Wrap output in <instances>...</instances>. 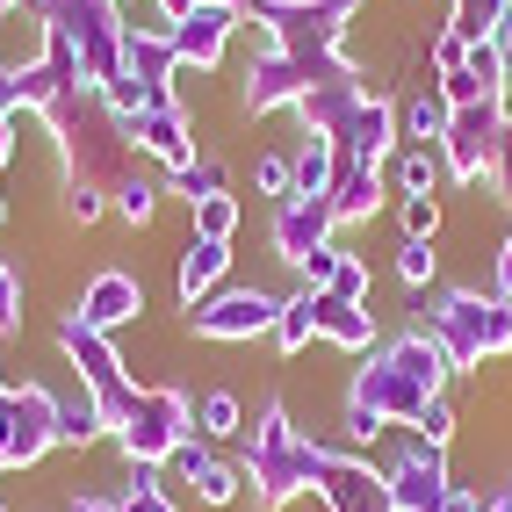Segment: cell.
Here are the masks:
<instances>
[{
    "label": "cell",
    "instance_id": "23",
    "mask_svg": "<svg viewBox=\"0 0 512 512\" xmlns=\"http://www.w3.org/2000/svg\"><path fill=\"white\" fill-rule=\"evenodd\" d=\"M397 123H404V138H412V145H440V138H448V123H455V109H448V94H440V87H419L397 109Z\"/></svg>",
    "mask_w": 512,
    "mask_h": 512
},
{
    "label": "cell",
    "instance_id": "9",
    "mask_svg": "<svg viewBox=\"0 0 512 512\" xmlns=\"http://www.w3.org/2000/svg\"><path fill=\"white\" fill-rule=\"evenodd\" d=\"M58 448V390L0 375V469H37Z\"/></svg>",
    "mask_w": 512,
    "mask_h": 512
},
{
    "label": "cell",
    "instance_id": "51",
    "mask_svg": "<svg viewBox=\"0 0 512 512\" xmlns=\"http://www.w3.org/2000/svg\"><path fill=\"white\" fill-rule=\"evenodd\" d=\"M15 8H22V0H0V15H15Z\"/></svg>",
    "mask_w": 512,
    "mask_h": 512
},
{
    "label": "cell",
    "instance_id": "25",
    "mask_svg": "<svg viewBox=\"0 0 512 512\" xmlns=\"http://www.w3.org/2000/svg\"><path fill=\"white\" fill-rule=\"evenodd\" d=\"M101 433H109V419H101V404L87 390L58 397V448H87V440H101Z\"/></svg>",
    "mask_w": 512,
    "mask_h": 512
},
{
    "label": "cell",
    "instance_id": "37",
    "mask_svg": "<svg viewBox=\"0 0 512 512\" xmlns=\"http://www.w3.org/2000/svg\"><path fill=\"white\" fill-rule=\"evenodd\" d=\"M332 296H347V303H368V260L361 253H339V267H332V282H325Z\"/></svg>",
    "mask_w": 512,
    "mask_h": 512
},
{
    "label": "cell",
    "instance_id": "53",
    "mask_svg": "<svg viewBox=\"0 0 512 512\" xmlns=\"http://www.w3.org/2000/svg\"><path fill=\"white\" fill-rule=\"evenodd\" d=\"M116 8H130V0H116Z\"/></svg>",
    "mask_w": 512,
    "mask_h": 512
},
{
    "label": "cell",
    "instance_id": "49",
    "mask_svg": "<svg viewBox=\"0 0 512 512\" xmlns=\"http://www.w3.org/2000/svg\"><path fill=\"white\" fill-rule=\"evenodd\" d=\"M73 512H116V498H73Z\"/></svg>",
    "mask_w": 512,
    "mask_h": 512
},
{
    "label": "cell",
    "instance_id": "8",
    "mask_svg": "<svg viewBox=\"0 0 512 512\" xmlns=\"http://www.w3.org/2000/svg\"><path fill=\"white\" fill-rule=\"evenodd\" d=\"M44 22L73 44V58H80V73H87L94 94L116 87V73H123V8L116 0H51Z\"/></svg>",
    "mask_w": 512,
    "mask_h": 512
},
{
    "label": "cell",
    "instance_id": "24",
    "mask_svg": "<svg viewBox=\"0 0 512 512\" xmlns=\"http://www.w3.org/2000/svg\"><path fill=\"white\" fill-rule=\"evenodd\" d=\"M505 22H512L505 0H448V29H455L462 44H491Z\"/></svg>",
    "mask_w": 512,
    "mask_h": 512
},
{
    "label": "cell",
    "instance_id": "26",
    "mask_svg": "<svg viewBox=\"0 0 512 512\" xmlns=\"http://www.w3.org/2000/svg\"><path fill=\"white\" fill-rule=\"evenodd\" d=\"M174 195L188 202H210V195H231V174H224V159H210V152H195L188 166H174Z\"/></svg>",
    "mask_w": 512,
    "mask_h": 512
},
{
    "label": "cell",
    "instance_id": "14",
    "mask_svg": "<svg viewBox=\"0 0 512 512\" xmlns=\"http://www.w3.org/2000/svg\"><path fill=\"white\" fill-rule=\"evenodd\" d=\"M332 231H339L332 195H282L275 202V260L282 267H303L318 246H332Z\"/></svg>",
    "mask_w": 512,
    "mask_h": 512
},
{
    "label": "cell",
    "instance_id": "50",
    "mask_svg": "<svg viewBox=\"0 0 512 512\" xmlns=\"http://www.w3.org/2000/svg\"><path fill=\"white\" fill-rule=\"evenodd\" d=\"M498 51H505V73H512V22L498 29Z\"/></svg>",
    "mask_w": 512,
    "mask_h": 512
},
{
    "label": "cell",
    "instance_id": "42",
    "mask_svg": "<svg viewBox=\"0 0 512 512\" xmlns=\"http://www.w3.org/2000/svg\"><path fill=\"white\" fill-rule=\"evenodd\" d=\"M101 210H109V195H101V188H73V181H65V217H73V224H94Z\"/></svg>",
    "mask_w": 512,
    "mask_h": 512
},
{
    "label": "cell",
    "instance_id": "33",
    "mask_svg": "<svg viewBox=\"0 0 512 512\" xmlns=\"http://www.w3.org/2000/svg\"><path fill=\"white\" fill-rule=\"evenodd\" d=\"M116 512H181V505H174V491L159 484V469H138V476H130V491L116 498Z\"/></svg>",
    "mask_w": 512,
    "mask_h": 512
},
{
    "label": "cell",
    "instance_id": "43",
    "mask_svg": "<svg viewBox=\"0 0 512 512\" xmlns=\"http://www.w3.org/2000/svg\"><path fill=\"white\" fill-rule=\"evenodd\" d=\"M332 267H339V246H318L311 260L296 267V275H303V289H325V282H332Z\"/></svg>",
    "mask_w": 512,
    "mask_h": 512
},
{
    "label": "cell",
    "instance_id": "35",
    "mask_svg": "<svg viewBox=\"0 0 512 512\" xmlns=\"http://www.w3.org/2000/svg\"><path fill=\"white\" fill-rule=\"evenodd\" d=\"M253 188H260V195H275V202H282V195H296V159L260 152V159H253Z\"/></svg>",
    "mask_w": 512,
    "mask_h": 512
},
{
    "label": "cell",
    "instance_id": "38",
    "mask_svg": "<svg viewBox=\"0 0 512 512\" xmlns=\"http://www.w3.org/2000/svg\"><path fill=\"white\" fill-rule=\"evenodd\" d=\"M412 440H426V448H448V440H455V404H448V397L426 404V419L412 426Z\"/></svg>",
    "mask_w": 512,
    "mask_h": 512
},
{
    "label": "cell",
    "instance_id": "44",
    "mask_svg": "<svg viewBox=\"0 0 512 512\" xmlns=\"http://www.w3.org/2000/svg\"><path fill=\"white\" fill-rule=\"evenodd\" d=\"M491 188L512 202V123H505V138H498V159H491Z\"/></svg>",
    "mask_w": 512,
    "mask_h": 512
},
{
    "label": "cell",
    "instance_id": "18",
    "mask_svg": "<svg viewBox=\"0 0 512 512\" xmlns=\"http://www.w3.org/2000/svg\"><path fill=\"white\" fill-rule=\"evenodd\" d=\"M130 145H138V159L174 174V166L195 159V123H188V109H145V116H130Z\"/></svg>",
    "mask_w": 512,
    "mask_h": 512
},
{
    "label": "cell",
    "instance_id": "27",
    "mask_svg": "<svg viewBox=\"0 0 512 512\" xmlns=\"http://www.w3.org/2000/svg\"><path fill=\"white\" fill-rule=\"evenodd\" d=\"M195 433H202V440H238V433H246V404H238L231 390L195 397Z\"/></svg>",
    "mask_w": 512,
    "mask_h": 512
},
{
    "label": "cell",
    "instance_id": "19",
    "mask_svg": "<svg viewBox=\"0 0 512 512\" xmlns=\"http://www.w3.org/2000/svg\"><path fill=\"white\" fill-rule=\"evenodd\" d=\"M311 325H318V339H332V347H347V354H375V347H383L368 303H347L332 289H311Z\"/></svg>",
    "mask_w": 512,
    "mask_h": 512
},
{
    "label": "cell",
    "instance_id": "32",
    "mask_svg": "<svg viewBox=\"0 0 512 512\" xmlns=\"http://www.w3.org/2000/svg\"><path fill=\"white\" fill-rule=\"evenodd\" d=\"M195 238H217V246H231V238H238V195L195 202Z\"/></svg>",
    "mask_w": 512,
    "mask_h": 512
},
{
    "label": "cell",
    "instance_id": "22",
    "mask_svg": "<svg viewBox=\"0 0 512 512\" xmlns=\"http://www.w3.org/2000/svg\"><path fill=\"white\" fill-rule=\"evenodd\" d=\"M224 275H231V246H217V238H188V246H181V275H174V289H181V303L195 311V303H210V296L224 289Z\"/></svg>",
    "mask_w": 512,
    "mask_h": 512
},
{
    "label": "cell",
    "instance_id": "5",
    "mask_svg": "<svg viewBox=\"0 0 512 512\" xmlns=\"http://www.w3.org/2000/svg\"><path fill=\"white\" fill-rule=\"evenodd\" d=\"M419 332L440 339L448 368H484L512 354V296L498 289H440L433 303H419Z\"/></svg>",
    "mask_w": 512,
    "mask_h": 512
},
{
    "label": "cell",
    "instance_id": "7",
    "mask_svg": "<svg viewBox=\"0 0 512 512\" xmlns=\"http://www.w3.org/2000/svg\"><path fill=\"white\" fill-rule=\"evenodd\" d=\"M181 440H195V404H188V390L145 383L138 404H130V419L116 426V448L130 455V469H159V462H174Z\"/></svg>",
    "mask_w": 512,
    "mask_h": 512
},
{
    "label": "cell",
    "instance_id": "17",
    "mask_svg": "<svg viewBox=\"0 0 512 512\" xmlns=\"http://www.w3.org/2000/svg\"><path fill=\"white\" fill-rule=\"evenodd\" d=\"M397 130H404V123H397V101H390V94H361V101H354V116L332 130V152L383 166L390 145H397Z\"/></svg>",
    "mask_w": 512,
    "mask_h": 512
},
{
    "label": "cell",
    "instance_id": "45",
    "mask_svg": "<svg viewBox=\"0 0 512 512\" xmlns=\"http://www.w3.org/2000/svg\"><path fill=\"white\" fill-rule=\"evenodd\" d=\"M159 8L181 22V15H195V8H238V15H253V0H159Z\"/></svg>",
    "mask_w": 512,
    "mask_h": 512
},
{
    "label": "cell",
    "instance_id": "36",
    "mask_svg": "<svg viewBox=\"0 0 512 512\" xmlns=\"http://www.w3.org/2000/svg\"><path fill=\"white\" fill-rule=\"evenodd\" d=\"M397 217H404V238H440V195H404Z\"/></svg>",
    "mask_w": 512,
    "mask_h": 512
},
{
    "label": "cell",
    "instance_id": "34",
    "mask_svg": "<svg viewBox=\"0 0 512 512\" xmlns=\"http://www.w3.org/2000/svg\"><path fill=\"white\" fill-rule=\"evenodd\" d=\"M433 275H440L433 238H404V246H397V282H404V289H426Z\"/></svg>",
    "mask_w": 512,
    "mask_h": 512
},
{
    "label": "cell",
    "instance_id": "52",
    "mask_svg": "<svg viewBox=\"0 0 512 512\" xmlns=\"http://www.w3.org/2000/svg\"><path fill=\"white\" fill-rule=\"evenodd\" d=\"M0 512H8V498H0Z\"/></svg>",
    "mask_w": 512,
    "mask_h": 512
},
{
    "label": "cell",
    "instance_id": "10",
    "mask_svg": "<svg viewBox=\"0 0 512 512\" xmlns=\"http://www.w3.org/2000/svg\"><path fill=\"white\" fill-rule=\"evenodd\" d=\"M505 123H512V101H469V109H455L448 138H440L448 181H491V159H498Z\"/></svg>",
    "mask_w": 512,
    "mask_h": 512
},
{
    "label": "cell",
    "instance_id": "2",
    "mask_svg": "<svg viewBox=\"0 0 512 512\" xmlns=\"http://www.w3.org/2000/svg\"><path fill=\"white\" fill-rule=\"evenodd\" d=\"M44 130H51V145H58L65 181H73V188H101V195H116V181H123V174H138V145H130V123H123V116H116L94 87L65 94L58 109L44 116Z\"/></svg>",
    "mask_w": 512,
    "mask_h": 512
},
{
    "label": "cell",
    "instance_id": "3",
    "mask_svg": "<svg viewBox=\"0 0 512 512\" xmlns=\"http://www.w3.org/2000/svg\"><path fill=\"white\" fill-rule=\"evenodd\" d=\"M368 0H253V22L267 29V51L311 65L318 80H354L361 65L347 58V22Z\"/></svg>",
    "mask_w": 512,
    "mask_h": 512
},
{
    "label": "cell",
    "instance_id": "12",
    "mask_svg": "<svg viewBox=\"0 0 512 512\" xmlns=\"http://www.w3.org/2000/svg\"><path fill=\"white\" fill-rule=\"evenodd\" d=\"M318 498H325V512H397V498H390V476L375 469L368 455H354V448H325Z\"/></svg>",
    "mask_w": 512,
    "mask_h": 512
},
{
    "label": "cell",
    "instance_id": "28",
    "mask_svg": "<svg viewBox=\"0 0 512 512\" xmlns=\"http://www.w3.org/2000/svg\"><path fill=\"white\" fill-rule=\"evenodd\" d=\"M318 339V325H311V289H289L282 296V318H275V347L282 354H303Z\"/></svg>",
    "mask_w": 512,
    "mask_h": 512
},
{
    "label": "cell",
    "instance_id": "31",
    "mask_svg": "<svg viewBox=\"0 0 512 512\" xmlns=\"http://www.w3.org/2000/svg\"><path fill=\"white\" fill-rule=\"evenodd\" d=\"M159 195H166V188H159L152 174H123L109 202H116V217H123V224H152V210H159Z\"/></svg>",
    "mask_w": 512,
    "mask_h": 512
},
{
    "label": "cell",
    "instance_id": "41",
    "mask_svg": "<svg viewBox=\"0 0 512 512\" xmlns=\"http://www.w3.org/2000/svg\"><path fill=\"white\" fill-rule=\"evenodd\" d=\"M15 325H22V275L0 260V332H15Z\"/></svg>",
    "mask_w": 512,
    "mask_h": 512
},
{
    "label": "cell",
    "instance_id": "11",
    "mask_svg": "<svg viewBox=\"0 0 512 512\" xmlns=\"http://www.w3.org/2000/svg\"><path fill=\"white\" fill-rule=\"evenodd\" d=\"M275 318H282V296L267 289H217L210 303L188 311V332L195 339H217V347H238V339H275Z\"/></svg>",
    "mask_w": 512,
    "mask_h": 512
},
{
    "label": "cell",
    "instance_id": "48",
    "mask_svg": "<svg viewBox=\"0 0 512 512\" xmlns=\"http://www.w3.org/2000/svg\"><path fill=\"white\" fill-rule=\"evenodd\" d=\"M8 159H15V123H0V181H8ZM0 217H8V202H0Z\"/></svg>",
    "mask_w": 512,
    "mask_h": 512
},
{
    "label": "cell",
    "instance_id": "4",
    "mask_svg": "<svg viewBox=\"0 0 512 512\" xmlns=\"http://www.w3.org/2000/svg\"><path fill=\"white\" fill-rule=\"evenodd\" d=\"M238 469H246V484H253V505H260V512H282L289 498L318 491L325 440L296 433L282 404H267V412L253 419V433H246V462H238Z\"/></svg>",
    "mask_w": 512,
    "mask_h": 512
},
{
    "label": "cell",
    "instance_id": "15",
    "mask_svg": "<svg viewBox=\"0 0 512 512\" xmlns=\"http://www.w3.org/2000/svg\"><path fill=\"white\" fill-rule=\"evenodd\" d=\"M238 8H195V15H181L166 37H174V58H181V73H210V65H224V51H231V37H238Z\"/></svg>",
    "mask_w": 512,
    "mask_h": 512
},
{
    "label": "cell",
    "instance_id": "46",
    "mask_svg": "<svg viewBox=\"0 0 512 512\" xmlns=\"http://www.w3.org/2000/svg\"><path fill=\"white\" fill-rule=\"evenodd\" d=\"M22 116V87H15V65H0V123Z\"/></svg>",
    "mask_w": 512,
    "mask_h": 512
},
{
    "label": "cell",
    "instance_id": "20",
    "mask_svg": "<svg viewBox=\"0 0 512 512\" xmlns=\"http://www.w3.org/2000/svg\"><path fill=\"white\" fill-rule=\"evenodd\" d=\"M325 195H332V217H339V224H368L375 210H383V166H368V159H347V152H339Z\"/></svg>",
    "mask_w": 512,
    "mask_h": 512
},
{
    "label": "cell",
    "instance_id": "13",
    "mask_svg": "<svg viewBox=\"0 0 512 512\" xmlns=\"http://www.w3.org/2000/svg\"><path fill=\"white\" fill-rule=\"evenodd\" d=\"M383 476H390V498H397V512H440V505L455 498L448 448H426V440H404V455H397Z\"/></svg>",
    "mask_w": 512,
    "mask_h": 512
},
{
    "label": "cell",
    "instance_id": "16",
    "mask_svg": "<svg viewBox=\"0 0 512 512\" xmlns=\"http://www.w3.org/2000/svg\"><path fill=\"white\" fill-rule=\"evenodd\" d=\"M73 311H80L94 332H123V325H138V318H145V282L130 275V267H101V275L80 289Z\"/></svg>",
    "mask_w": 512,
    "mask_h": 512
},
{
    "label": "cell",
    "instance_id": "29",
    "mask_svg": "<svg viewBox=\"0 0 512 512\" xmlns=\"http://www.w3.org/2000/svg\"><path fill=\"white\" fill-rule=\"evenodd\" d=\"M440 145H412V152H397V188L404 195H440Z\"/></svg>",
    "mask_w": 512,
    "mask_h": 512
},
{
    "label": "cell",
    "instance_id": "47",
    "mask_svg": "<svg viewBox=\"0 0 512 512\" xmlns=\"http://www.w3.org/2000/svg\"><path fill=\"white\" fill-rule=\"evenodd\" d=\"M491 289H498V296H512V231H505V246H498V260H491Z\"/></svg>",
    "mask_w": 512,
    "mask_h": 512
},
{
    "label": "cell",
    "instance_id": "54",
    "mask_svg": "<svg viewBox=\"0 0 512 512\" xmlns=\"http://www.w3.org/2000/svg\"><path fill=\"white\" fill-rule=\"evenodd\" d=\"M505 15H512V0H505Z\"/></svg>",
    "mask_w": 512,
    "mask_h": 512
},
{
    "label": "cell",
    "instance_id": "39",
    "mask_svg": "<svg viewBox=\"0 0 512 512\" xmlns=\"http://www.w3.org/2000/svg\"><path fill=\"white\" fill-rule=\"evenodd\" d=\"M462 58H469V44L455 37V29H440V37L426 44V73H433V80H448V73H455Z\"/></svg>",
    "mask_w": 512,
    "mask_h": 512
},
{
    "label": "cell",
    "instance_id": "21",
    "mask_svg": "<svg viewBox=\"0 0 512 512\" xmlns=\"http://www.w3.org/2000/svg\"><path fill=\"white\" fill-rule=\"evenodd\" d=\"M174 469H181V484H195L202 505H231L238 484H246V469H231L224 455L202 448V440H181V448H174Z\"/></svg>",
    "mask_w": 512,
    "mask_h": 512
},
{
    "label": "cell",
    "instance_id": "1",
    "mask_svg": "<svg viewBox=\"0 0 512 512\" xmlns=\"http://www.w3.org/2000/svg\"><path fill=\"white\" fill-rule=\"evenodd\" d=\"M448 354H440V339L433 332H397L383 339L375 354H361L354 368V383H347V440L354 448H368L375 433H390V426H419L426 419V404L448 397Z\"/></svg>",
    "mask_w": 512,
    "mask_h": 512
},
{
    "label": "cell",
    "instance_id": "40",
    "mask_svg": "<svg viewBox=\"0 0 512 512\" xmlns=\"http://www.w3.org/2000/svg\"><path fill=\"white\" fill-rule=\"evenodd\" d=\"M440 512H512V491H469V484H455V498L448 505H440Z\"/></svg>",
    "mask_w": 512,
    "mask_h": 512
},
{
    "label": "cell",
    "instance_id": "30",
    "mask_svg": "<svg viewBox=\"0 0 512 512\" xmlns=\"http://www.w3.org/2000/svg\"><path fill=\"white\" fill-rule=\"evenodd\" d=\"M332 166H339L332 138H303V152H296V195H325L332 188Z\"/></svg>",
    "mask_w": 512,
    "mask_h": 512
},
{
    "label": "cell",
    "instance_id": "6",
    "mask_svg": "<svg viewBox=\"0 0 512 512\" xmlns=\"http://www.w3.org/2000/svg\"><path fill=\"white\" fill-rule=\"evenodd\" d=\"M58 354L73 361L80 390L101 404V419H109V433H116V426L130 419V404H138V390H145V383L123 368V354L109 347V332H94L80 311H65V318H58Z\"/></svg>",
    "mask_w": 512,
    "mask_h": 512
}]
</instances>
